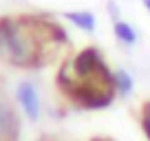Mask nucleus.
<instances>
[{"instance_id": "obj_1", "label": "nucleus", "mask_w": 150, "mask_h": 141, "mask_svg": "<svg viewBox=\"0 0 150 141\" xmlns=\"http://www.w3.org/2000/svg\"><path fill=\"white\" fill-rule=\"evenodd\" d=\"M18 99L22 104L24 113L29 115V119H38V115H40V102H38V93L33 88V84L22 82L18 88Z\"/></svg>"}, {"instance_id": "obj_2", "label": "nucleus", "mask_w": 150, "mask_h": 141, "mask_svg": "<svg viewBox=\"0 0 150 141\" xmlns=\"http://www.w3.org/2000/svg\"><path fill=\"white\" fill-rule=\"evenodd\" d=\"M66 18L73 24H77L80 29H84V31H93L95 29V18L88 11H73V13H66Z\"/></svg>"}, {"instance_id": "obj_3", "label": "nucleus", "mask_w": 150, "mask_h": 141, "mask_svg": "<svg viewBox=\"0 0 150 141\" xmlns=\"http://www.w3.org/2000/svg\"><path fill=\"white\" fill-rule=\"evenodd\" d=\"M115 35H117L119 40H122L124 44H135V40H137V33L132 31V27L130 24H126V22H115Z\"/></svg>"}, {"instance_id": "obj_4", "label": "nucleus", "mask_w": 150, "mask_h": 141, "mask_svg": "<svg viewBox=\"0 0 150 141\" xmlns=\"http://www.w3.org/2000/svg\"><path fill=\"white\" fill-rule=\"evenodd\" d=\"M112 84H115L119 90H122V95H128V93L132 90V80H130V75H128L126 70H117V73H115V80H112Z\"/></svg>"}, {"instance_id": "obj_5", "label": "nucleus", "mask_w": 150, "mask_h": 141, "mask_svg": "<svg viewBox=\"0 0 150 141\" xmlns=\"http://www.w3.org/2000/svg\"><path fill=\"white\" fill-rule=\"evenodd\" d=\"M141 126H144L146 135H148V139H150V104L144 106V113H141Z\"/></svg>"}, {"instance_id": "obj_6", "label": "nucleus", "mask_w": 150, "mask_h": 141, "mask_svg": "<svg viewBox=\"0 0 150 141\" xmlns=\"http://www.w3.org/2000/svg\"><path fill=\"white\" fill-rule=\"evenodd\" d=\"M7 121H9V115H7V110H5V106L0 104V132L7 128Z\"/></svg>"}, {"instance_id": "obj_7", "label": "nucleus", "mask_w": 150, "mask_h": 141, "mask_svg": "<svg viewBox=\"0 0 150 141\" xmlns=\"http://www.w3.org/2000/svg\"><path fill=\"white\" fill-rule=\"evenodd\" d=\"M144 5L148 7V11H150V0H144Z\"/></svg>"}]
</instances>
